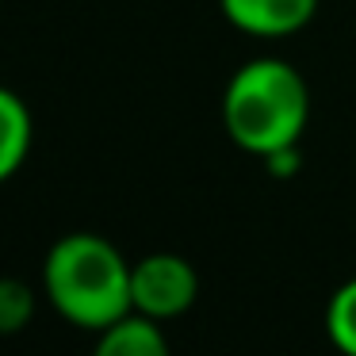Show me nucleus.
<instances>
[{
  "label": "nucleus",
  "mask_w": 356,
  "mask_h": 356,
  "mask_svg": "<svg viewBox=\"0 0 356 356\" xmlns=\"http://www.w3.org/2000/svg\"><path fill=\"white\" fill-rule=\"evenodd\" d=\"M47 295L81 330H108L131 314V264L96 234H70L47 257Z\"/></svg>",
  "instance_id": "1"
},
{
  "label": "nucleus",
  "mask_w": 356,
  "mask_h": 356,
  "mask_svg": "<svg viewBox=\"0 0 356 356\" xmlns=\"http://www.w3.org/2000/svg\"><path fill=\"white\" fill-rule=\"evenodd\" d=\"M222 123L241 149L276 157L299 142L307 127V85L287 62L261 58L234 73L222 100Z\"/></svg>",
  "instance_id": "2"
},
{
  "label": "nucleus",
  "mask_w": 356,
  "mask_h": 356,
  "mask_svg": "<svg viewBox=\"0 0 356 356\" xmlns=\"http://www.w3.org/2000/svg\"><path fill=\"white\" fill-rule=\"evenodd\" d=\"M200 280L177 253H149L131 268V302L146 318H177L195 302Z\"/></svg>",
  "instance_id": "3"
},
{
  "label": "nucleus",
  "mask_w": 356,
  "mask_h": 356,
  "mask_svg": "<svg viewBox=\"0 0 356 356\" xmlns=\"http://www.w3.org/2000/svg\"><path fill=\"white\" fill-rule=\"evenodd\" d=\"M318 0H222V12L234 27L261 39H280L310 24Z\"/></svg>",
  "instance_id": "4"
},
{
  "label": "nucleus",
  "mask_w": 356,
  "mask_h": 356,
  "mask_svg": "<svg viewBox=\"0 0 356 356\" xmlns=\"http://www.w3.org/2000/svg\"><path fill=\"white\" fill-rule=\"evenodd\" d=\"M100 356H165L169 353V341L157 330L154 318L138 314H123L119 322H111L108 330H100V345H96Z\"/></svg>",
  "instance_id": "5"
},
{
  "label": "nucleus",
  "mask_w": 356,
  "mask_h": 356,
  "mask_svg": "<svg viewBox=\"0 0 356 356\" xmlns=\"http://www.w3.org/2000/svg\"><path fill=\"white\" fill-rule=\"evenodd\" d=\"M27 146H31V115L16 92L0 88V184L24 165Z\"/></svg>",
  "instance_id": "6"
},
{
  "label": "nucleus",
  "mask_w": 356,
  "mask_h": 356,
  "mask_svg": "<svg viewBox=\"0 0 356 356\" xmlns=\"http://www.w3.org/2000/svg\"><path fill=\"white\" fill-rule=\"evenodd\" d=\"M325 330H330L333 345H337L341 353L356 356V280H353V284H345L330 299V310H325Z\"/></svg>",
  "instance_id": "7"
},
{
  "label": "nucleus",
  "mask_w": 356,
  "mask_h": 356,
  "mask_svg": "<svg viewBox=\"0 0 356 356\" xmlns=\"http://www.w3.org/2000/svg\"><path fill=\"white\" fill-rule=\"evenodd\" d=\"M35 314V295L24 280H0V333H19Z\"/></svg>",
  "instance_id": "8"
}]
</instances>
